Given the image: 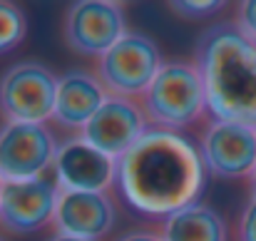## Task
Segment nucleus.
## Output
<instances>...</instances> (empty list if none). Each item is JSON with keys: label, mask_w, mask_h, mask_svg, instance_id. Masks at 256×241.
Segmentation results:
<instances>
[{"label": "nucleus", "mask_w": 256, "mask_h": 241, "mask_svg": "<svg viewBox=\"0 0 256 241\" xmlns=\"http://www.w3.org/2000/svg\"><path fill=\"white\" fill-rule=\"evenodd\" d=\"M0 241H5V236H2V232H0Z\"/></svg>", "instance_id": "nucleus-23"}, {"label": "nucleus", "mask_w": 256, "mask_h": 241, "mask_svg": "<svg viewBox=\"0 0 256 241\" xmlns=\"http://www.w3.org/2000/svg\"><path fill=\"white\" fill-rule=\"evenodd\" d=\"M60 186L50 174L28 182H5L0 199V232L22 236L52 226Z\"/></svg>", "instance_id": "nucleus-9"}, {"label": "nucleus", "mask_w": 256, "mask_h": 241, "mask_svg": "<svg viewBox=\"0 0 256 241\" xmlns=\"http://www.w3.org/2000/svg\"><path fill=\"white\" fill-rule=\"evenodd\" d=\"M58 82L48 65L38 60H20L0 75V120L2 122H52Z\"/></svg>", "instance_id": "nucleus-5"}, {"label": "nucleus", "mask_w": 256, "mask_h": 241, "mask_svg": "<svg viewBox=\"0 0 256 241\" xmlns=\"http://www.w3.org/2000/svg\"><path fill=\"white\" fill-rule=\"evenodd\" d=\"M104 84L97 80L94 70H68L58 82V100L52 112V124L80 134L85 124L94 117V112L107 100Z\"/></svg>", "instance_id": "nucleus-13"}, {"label": "nucleus", "mask_w": 256, "mask_h": 241, "mask_svg": "<svg viewBox=\"0 0 256 241\" xmlns=\"http://www.w3.org/2000/svg\"><path fill=\"white\" fill-rule=\"evenodd\" d=\"M172 12L174 15H179V18H184V20H204V18H212V15H216L222 8H224V2H219V0H172L170 2Z\"/></svg>", "instance_id": "nucleus-16"}, {"label": "nucleus", "mask_w": 256, "mask_h": 241, "mask_svg": "<svg viewBox=\"0 0 256 241\" xmlns=\"http://www.w3.org/2000/svg\"><path fill=\"white\" fill-rule=\"evenodd\" d=\"M194 65L202 72L209 120L256 127V42L234 20L209 25L194 45Z\"/></svg>", "instance_id": "nucleus-2"}, {"label": "nucleus", "mask_w": 256, "mask_h": 241, "mask_svg": "<svg viewBox=\"0 0 256 241\" xmlns=\"http://www.w3.org/2000/svg\"><path fill=\"white\" fill-rule=\"evenodd\" d=\"M28 35V18L20 5L0 0V55L15 50Z\"/></svg>", "instance_id": "nucleus-15"}, {"label": "nucleus", "mask_w": 256, "mask_h": 241, "mask_svg": "<svg viewBox=\"0 0 256 241\" xmlns=\"http://www.w3.org/2000/svg\"><path fill=\"white\" fill-rule=\"evenodd\" d=\"M140 104L152 130L184 134L209 122L204 80L194 60H164Z\"/></svg>", "instance_id": "nucleus-3"}, {"label": "nucleus", "mask_w": 256, "mask_h": 241, "mask_svg": "<svg viewBox=\"0 0 256 241\" xmlns=\"http://www.w3.org/2000/svg\"><path fill=\"white\" fill-rule=\"evenodd\" d=\"M2 189H5V182H2V176H0V199H2Z\"/></svg>", "instance_id": "nucleus-22"}, {"label": "nucleus", "mask_w": 256, "mask_h": 241, "mask_svg": "<svg viewBox=\"0 0 256 241\" xmlns=\"http://www.w3.org/2000/svg\"><path fill=\"white\" fill-rule=\"evenodd\" d=\"M127 32V12L117 0H78L62 18L65 45L92 60H100Z\"/></svg>", "instance_id": "nucleus-6"}, {"label": "nucleus", "mask_w": 256, "mask_h": 241, "mask_svg": "<svg viewBox=\"0 0 256 241\" xmlns=\"http://www.w3.org/2000/svg\"><path fill=\"white\" fill-rule=\"evenodd\" d=\"M209 176L249 179L256 169V127L226 120H209L199 140Z\"/></svg>", "instance_id": "nucleus-8"}, {"label": "nucleus", "mask_w": 256, "mask_h": 241, "mask_svg": "<svg viewBox=\"0 0 256 241\" xmlns=\"http://www.w3.org/2000/svg\"><path fill=\"white\" fill-rule=\"evenodd\" d=\"M234 241H256V199H249L236 219Z\"/></svg>", "instance_id": "nucleus-17"}, {"label": "nucleus", "mask_w": 256, "mask_h": 241, "mask_svg": "<svg viewBox=\"0 0 256 241\" xmlns=\"http://www.w3.org/2000/svg\"><path fill=\"white\" fill-rule=\"evenodd\" d=\"M52 176L65 192H112L117 176V162L94 150L80 134L60 142Z\"/></svg>", "instance_id": "nucleus-12"}, {"label": "nucleus", "mask_w": 256, "mask_h": 241, "mask_svg": "<svg viewBox=\"0 0 256 241\" xmlns=\"http://www.w3.org/2000/svg\"><path fill=\"white\" fill-rule=\"evenodd\" d=\"M117 224V202L112 192H65L58 194L52 232L75 239L100 241Z\"/></svg>", "instance_id": "nucleus-11"}, {"label": "nucleus", "mask_w": 256, "mask_h": 241, "mask_svg": "<svg viewBox=\"0 0 256 241\" xmlns=\"http://www.w3.org/2000/svg\"><path fill=\"white\" fill-rule=\"evenodd\" d=\"M246 184H249V196H252V199H256V169L252 172V176L246 179Z\"/></svg>", "instance_id": "nucleus-20"}, {"label": "nucleus", "mask_w": 256, "mask_h": 241, "mask_svg": "<svg viewBox=\"0 0 256 241\" xmlns=\"http://www.w3.org/2000/svg\"><path fill=\"white\" fill-rule=\"evenodd\" d=\"M232 20H234V25H236L249 40L256 42V0H244V2H239Z\"/></svg>", "instance_id": "nucleus-18"}, {"label": "nucleus", "mask_w": 256, "mask_h": 241, "mask_svg": "<svg viewBox=\"0 0 256 241\" xmlns=\"http://www.w3.org/2000/svg\"><path fill=\"white\" fill-rule=\"evenodd\" d=\"M150 122L144 117V110L137 100L124 97H107L104 104L94 112V117L85 124L80 137L90 142L94 150L104 152L112 160H122L147 132Z\"/></svg>", "instance_id": "nucleus-10"}, {"label": "nucleus", "mask_w": 256, "mask_h": 241, "mask_svg": "<svg viewBox=\"0 0 256 241\" xmlns=\"http://www.w3.org/2000/svg\"><path fill=\"white\" fill-rule=\"evenodd\" d=\"M162 65L160 45L150 35L127 32L112 50L94 60V75L104 84L107 94L140 102Z\"/></svg>", "instance_id": "nucleus-4"}, {"label": "nucleus", "mask_w": 256, "mask_h": 241, "mask_svg": "<svg viewBox=\"0 0 256 241\" xmlns=\"http://www.w3.org/2000/svg\"><path fill=\"white\" fill-rule=\"evenodd\" d=\"M114 241H164V239L154 229H134V232H127V234L117 236Z\"/></svg>", "instance_id": "nucleus-19"}, {"label": "nucleus", "mask_w": 256, "mask_h": 241, "mask_svg": "<svg viewBox=\"0 0 256 241\" xmlns=\"http://www.w3.org/2000/svg\"><path fill=\"white\" fill-rule=\"evenodd\" d=\"M157 232L164 241H229L226 219L204 202L172 214Z\"/></svg>", "instance_id": "nucleus-14"}, {"label": "nucleus", "mask_w": 256, "mask_h": 241, "mask_svg": "<svg viewBox=\"0 0 256 241\" xmlns=\"http://www.w3.org/2000/svg\"><path fill=\"white\" fill-rule=\"evenodd\" d=\"M206 179L209 172L202 150L192 137L150 130L122 160H117L112 192L132 214L164 222L202 202Z\"/></svg>", "instance_id": "nucleus-1"}, {"label": "nucleus", "mask_w": 256, "mask_h": 241, "mask_svg": "<svg viewBox=\"0 0 256 241\" xmlns=\"http://www.w3.org/2000/svg\"><path fill=\"white\" fill-rule=\"evenodd\" d=\"M58 140L48 124H0V176L2 182H28L52 172Z\"/></svg>", "instance_id": "nucleus-7"}, {"label": "nucleus", "mask_w": 256, "mask_h": 241, "mask_svg": "<svg viewBox=\"0 0 256 241\" xmlns=\"http://www.w3.org/2000/svg\"><path fill=\"white\" fill-rule=\"evenodd\" d=\"M48 241H87V239H75V236H65V234H52Z\"/></svg>", "instance_id": "nucleus-21"}]
</instances>
